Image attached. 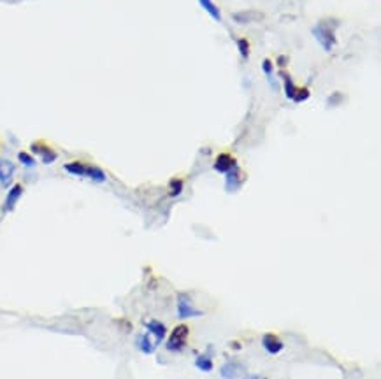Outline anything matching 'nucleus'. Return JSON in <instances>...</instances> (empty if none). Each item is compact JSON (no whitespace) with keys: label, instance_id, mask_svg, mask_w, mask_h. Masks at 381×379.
<instances>
[{"label":"nucleus","instance_id":"f257e3e1","mask_svg":"<svg viewBox=\"0 0 381 379\" xmlns=\"http://www.w3.org/2000/svg\"><path fill=\"white\" fill-rule=\"evenodd\" d=\"M188 335H190V326L181 323V325H176V328L170 332V335L165 341V349L170 353H179L185 349L186 342H188Z\"/></svg>","mask_w":381,"mask_h":379},{"label":"nucleus","instance_id":"f03ea898","mask_svg":"<svg viewBox=\"0 0 381 379\" xmlns=\"http://www.w3.org/2000/svg\"><path fill=\"white\" fill-rule=\"evenodd\" d=\"M313 34H314L316 41L320 42L321 48H323L325 51H332L334 44H336V35H334V32L330 30L327 25L320 23L316 28H313Z\"/></svg>","mask_w":381,"mask_h":379},{"label":"nucleus","instance_id":"7ed1b4c3","mask_svg":"<svg viewBox=\"0 0 381 379\" xmlns=\"http://www.w3.org/2000/svg\"><path fill=\"white\" fill-rule=\"evenodd\" d=\"M204 311H199L192 306V299L188 295H179L177 297V316L179 318H195V316H202Z\"/></svg>","mask_w":381,"mask_h":379},{"label":"nucleus","instance_id":"20e7f679","mask_svg":"<svg viewBox=\"0 0 381 379\" xmlns=\"http://www.w3.org/2000/svg\"><path fill=\"white\" fill-rule=\"evenodd\" d=\"M246 372V367L239 362H227L220 367V376L223 379H237Z\"/></svg>","mask_w":381,"mask_h":379},{"label":"nucleus","instance_id":"39448f33","mask_svg":"<svg viewBox=\"0 0 381 379\" xmlns=\"http://www.w3.org/2000/svg\"><path fill=\"white\" fill-rule=\"evenodd\" d=\"M262 346H264V349L269 353V355H278V353H281L285 348L283 341H281L276 334H264V337H262Z\"/></svg>","mask_w":381,"mask_h":379},{"label":"nucleus","instance_id":"423d86ee","mask_svg":"<svg viewBox=\"0 0 381 379\" xmlns=\"http://www.w3.org/2000/svg\"><path fill=\"white\" fill-rule=\"evenodd\" d=\"M146 330H148V334L153 335L155 337V344L158 346L160 342L165 339V334H167V328L165 325H163L162 321H156V319H150V321H146Z\"/></svg>","mask_w":381,"mask_h":379},{"label":"nucleus","instance_id":"0eeeda50","mask_svg":"<svg viewBox=\"0 0 381 379\" xmlns=\"http://www.w3.org/2000/svg\"><path fill=\"white\" fill-rule=\"evenodd\" d=\"M235 167V158L229 153H220L215 160V171L220 174H227L229 171Z\"/></svg>","mask_w":381,"mask_h":379},{"label":"nucleus","instance_id":"6e6552de","mask_svg":"<svg viewBox=\"0 0 381 379\" xmlns=\"http://www.w3.org/2000/svg\"><path fill=\"white\" fill-rule=\"evenodd\" d=\"M32 151H34L35 155L41 156L44 163H53L55 160L58 158L57 153L49 148L48 144H44V142H34V144H32Z\"/></svg>","mask_w":381,"mask_h":379},{"label":"nucleus","instance_id":"1a4fd4ad","mask_svg":"<svg viewBox=\"0 0 381 379\" xmlns=\"http://www.w3.org/2000/svg\"><path fill=\"white\" fill-rule=\"evenodd\" d=\"M225 176H227V190H229V191H235V190L242 185V181H244V174H242L237 165H235L232 171L227 172Z\"/></svg>","mask_w":381,"mask_h":379},{"label":"nucleus","instance_id":"9d476101","mask_svg":"<svg viewBox=\"0 0 381 379\" xmlns=\"http://www.w3.org/2000/svg\"><path fill=\"white\" fill-rule=\"evenodd\" d=\"M23 195V186L21 185H14L11 190H9L7 197H5V202H4V211H12L16 205V202L19 200V197Z\"/></svg>","mask_w":381,"mask_h":379},{"label":"nucleus","instance_id":"9b49d317","mask_svg":"<svg viewBox=\"0 0 381 379\" xmlns=\"http://www.w3.org/2000/svg\"><path fill=\"white\" fill-rule=\"evenodd\" d=\"M14 176V165L9 160H0V185L7 186Z\"/></svg>","mask_w":381,"mask_h":379},{"label":"nucleus","instance_id":"f8f14e48","mask_svg":"<svg viewBox=\"0 0 381 379\" xmlns=\"http://www.w3.org/2000/svg\"><path fill=\"white\" fill-rule=\"evenodd\" d=\"M195 367L199 369L200 372H211L215 369V362H213L211 355L209 353H204V355H199L195 358Z\"/></svg>","mask_w":381,"mask_h":379},{"label":"nucleus","instance_id":"ddd939ff","mask_svg":"<svg viewBox=\"0 0 381 379\" xmlns=\"http://www.w3.org/2000/svg\"><path fill=\"white\" fill-rule=\"evenodd\" d=\"M264 18V14L258 11H242V12H237L234 14V19L239 23H253V21H260Z\"/></svg>","mask_w":381,"mask_h":379},{"label":"nucleus","instance_id":"4468645a","mask_svg":"<svg viewBox=\"0 0 381 379\" xmlns=\"http://www.w3.org/2000/svg\"><path fill=\"white\" fill-rule=\"evenodd\" d=\"M64 169L69 174H74V176H84V178H86L88 174V165L83 162H69L64 165Z\"/></svg>","mask_w":381,"mask_h":379},{"label":"nucleus","instance_id":"2eb2a0df","mask_svg":"<svg viewBox=\"0 0 381 379\" xmlns=\"http://www.w3.org/2000/svg\"><path fill=\"white\" fill-rule=\"evenodd\" d=\"M137 348H139L144 355H151V353L155 351L156 344L155 342H151L150 334H144V335H139V337H137Z\"/></svg>","mask_w":381,"mask_h":379},{"label":"nucleus","instance_id":"dca6fc26","mask_svg":"<svg viewBox=\"0 0 381 379\" xmlns=\"http://www.w3.org/2000/svg\"><path fill=\"white\" fill-rule=\"evenodd\" d=\"M200 5L204 7V11L208 12L209 16H211L215 21H222V14H220V9L215 5V2L213 0H199Z\"/></svg>","mask_w":381,"mask_h":379},{"label":"nucleus","instance_id":"f3484780","mask_svg":"<svg viewBox=\"0 0 381 379\" xmlns=\"http://www.w3.org/2000/svg\"><path fill=\"white\" fill-rule=\"evenodd\" d=\"M86 178L93 179V181H97V183H104V181H106V174H104V171H102V169L95 167V165H88Z\"/></svg>","mask_w":381,"mask_h":379},{"label":"nucleus","instance_id":"a211bd4d","mask_svg":"<svg viewBox=\"0 0 381 379\" xmlns=\"http://www.w3.org/2000/svg\"><path fill=\"white\" fill-rule=\"evenodd\" d=\"M183 181L181 179H170L169 183V195L170 197H177V195H181L183 191Z\"/></svg>","mask_w":381,"mask_h":379},{"label":"nucleus","instance_id":"6ab92c4d","mask_svg":"<svg viewBox=\"0 0 381 379\" xmlns=\"http://www.w3.org/2000/svg\"><path fill=\"white\" fill-rule=\"evenodd\" d=\"M285 93H287V97L288 99H292V100H294L295 93H297V88L294 86V83H292L290 77H287V81H285Z\"/></svg>","mask_w":381,"mask_h":379},{"label":"nucleus","instance_id":"aec40b11","mask_svg":"<svg viewBox=\"0 0 381 379\" xmlns=\"http://www.w3.org/2000/svg\"><path fill=\"white\" fill-rule=\"evenodd\" d=\"M18 158H19V162H21L23 165H27V167H34V165H35V160L32 158V156L28 155V153H25V151L19 153Z\"/></svg>","mask_w":381,"mask_h":379},{"label":"nucleus","instance_id":"412c9836","mask_svg":"<svg viewBox=\"0 0 381 379\" xmlns=\"http://www.w3.org/2000/svg\"><path fill=\"white\" fill-rule=\"evenodd\" d=\"M237 48H239V53H241V57L248 58L249 46H248V41H246V39H239V41H237Z\"/></svg>","mask_w":381,"mask_h":379},{"label":"nucleus","instance_id":"4be33fe9","mask_svg":"<svg viewBox=\"0 0 381 379\" xmlns=\"http://www.w3.org/2000/svg\"><path fill=\"white\" fill-rule=\"evenodd\" d=\"M307 97H309V90H297V93H295V97H294V100L295 102H302V100H306Z\"/></svg>","mask_w":381,"mask_h":379},{"label":"nucleus","instance_id":"5701e85b","mask_svg":"<svg viewBox=\"0 0 381 379\" xmlns=\"http://www.w3.org/2000/svg\"><path fill=\"white\" fill-rule=\"evenodd\" d=\"M264 70L267 74H271V70H272V63H271V60H265L264 62Z\"/></svg>","mask_w":381,"mask_h":379},{"label":"nucleus","instance_id":"b1692460","mask_svg":"<svg viewBox=\"0 0 381 379\" xmlns=\"http://www.w3.org/2000/svg\"><path fill=\"white\" fill-rule=\"evenodd\" d=\"M244 379H265V378H260V376H255V374H251V376H246Z\"/></svg>","mask_w":381,"mask_h":379}]
</instances>
